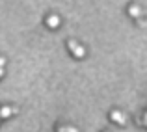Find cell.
<instances>
[{
	"label": "cell",
	"instance_id": "6da1fadb",
	"mask_svg": "<svg viewBox=\"0 0 147 132\" xmlns=\"http://www.w3.org/2000/svg\"><path fill=\"white\" fill-rule=\"evenodd\" d=\"M67 46H69V50H71V54L75 58H84L86 56V48H84L80 43H76V41H69Z\"/></svg>",
	"mask_w": 147,
	"mask_h": 132
},
{
	"label": "cell",
	"instance_id": "7a4b0ae2",
	"mask_svg": "<svg viewBox=\"0 0 147 132\" xmlns=\"http://www.w3.org/2000/svg\"><path fill=\"white\" fill-rule=\"evenodd\" d=\"M110 117H112V121H114V123H117V125H125V123H127L125 114H121L119 110H114V112L110 114Z\"/></svg>",
	"mask_w": 147,
	"mask_h": 132
},
{
	"label": "cell",
	"instance_id": "3957f363",
	"mask_svg": "<svg viewBox=\"0 0 147 132\" xmlns=\"http://www.w3.org/2000/svg\"><path fill=\"white\" fill-rule=\"evenodd\" d=\"M45 24H47L49 28H58V26H60V17H58V15H49V17L45 19Z\"/></svg>",
	"mask_w": 147,
	"mask_h": 132
},
{
	"label": "cell",
	"instance_id": "277c9868",
	"mask_svg": "<svg viewBox=\"0 0 147 132\" xmlns=\"http://www.w3.org/2000/svg\"><path fill=\"white\" fill-rule=\"evenodd\" d=\"M17 112V108H9V106H2L0 108V117L2 119H7L11 114H15Z\"/></svg>",
	"mask_w": 147,
	"mask_h": 132
},
{
	"label": "cell",
	"instance_id": "5b68a950",
	"mask_svg": "<svg viewBox=\"0 0 147 132\" xmlns=\"http://www.w3.org/2000/svg\"><path fill=\"white\" fill-rule=\"evenodd\" d=\"M129 13H130V17L138 19V17L142 15V9H140V6H136V4H132V6H129Z\"/></svg>",
	"mask_w": 147,
	"mask_h": 132
},
{
	"label": "cell",
	"instance_id": "8992f818",
	"mask_svg": "<svg viewBox=\"0 0 147 132\" xmlns=\"http://www.w3.org/2000/svg\"><path fill=\"white\" fill-rule=\"evenodd\" d=\"M4 65H6V58L0 56V67H4Z\"/></svg>",
	"mask_w": 147,
	"mask_h": 132
},
{
	"label": "cell",
	"instance_id": "52a82bcc",
	"mask_svg": "<svg viewBox=\"0 0 147 132\" xmlns=\"http://www.w3.org/2000/svg\"><path fill=\"white\" fill-rule=\"evenodd\" d=\"M4 76V67H0V78Z\"/></svg>",
	"mask_w": 147,
	"mask_h": 132
},
{
	"label": "cell",
	"instance_id": "ba28073f",
	"mask_svg": "<svg viewBox=\"0 0 147 132\" xmlns=\"http://www.w3.org/2000/svg\"><path fill=\"white\" fill-rule=\"evenodd\" d=\"M144 119H145V123H147V114H145V117H144Z\"/></svg>",
	"mask_w": 147,
	"mask_h": 132
},
{
	"label": "cell",
	"instance_id": "9c48e42d",
	"mask_svg": "<svg viewBox=\"0 0 147 132\" xmlns=\"http://www.w3.org/2000/svg\"><path fill=\"white\" fill-rule=\"evenodd\" d=\"M0 121H2V117H0Z\"/></svg>",
	"mask_w": 147,
	"mask_h": 132
}]
</instances>
